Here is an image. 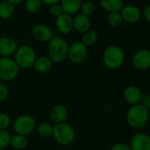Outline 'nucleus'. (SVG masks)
Segmentation results:
<instances>
[{
	"label": "nucleus",
	"mask_w": 150,
	"mask_h": 150,
	"mask_svg": "<svg viewBox=\"0 0 150 150\" xmlns=\"http://www.w3.org/2000/svg\"><path fill=\"white\" fill-rule=\"evenodd\" d=\"M69 43L61 36H54L48 42V57L52 63L60 64L67 59Z\"/></svg>",
	"instance_id": "1"
},
{
	"label": "nucleus",
	"mask_w": 150,
	"mask_h": 150,
	"mask_svg": "<svg viewBox=\"0 0 150 150\" xmlns=\"http://www.w3.org/2000/svg\"><path fill=\"white\" fill-rule=\"evenodd\" d=\"M125 120L130 127L141 129L149 121V110L141 104L130 106L125 113Z\"/></svg>",
	"instance_id": "2"
},
{
	"label": "nucleus",
	"mask_w": 150,
	"mask_h": 150,
	"mask_svg": "<svg viewBox=\"0 0 150 150\" xmlns=\"http://www.w3.org/2000/svg\"><path fill=\"white\" fill-rule=\"evenodd\" d=\"M125 61V50L117 45H110L103 52V63L110 70H117Z\"/></svg>",
	"instance_id": "3"
},
{
	"label": "nucleus",
	"mask_w": 150,
	"mask_h": 150,
	"mask_svg": "<svg viewBox=\"0 0 150 150\" xmlns=\"http://www.w3.org/2000/svg\"><path fill=\"white\" fill-rule=\"evenodd\" d=\"M52 137L58 145L66 146L73 143L76 133H75L74 128L70 124L63 122L53 125Z\"/></svg>",
	"instance_id": "4"
},
{
	"label": "nucleus",
	"mask_w": 150,
	"mask_h": 150,
	"mask_svg": "<svg viewBox=\"0 0 150 150\" xmlns=\"http://www.w3.org/2000/svg\"><path fill=\"white\" fill-rule=\"evenodd\" d=\"M13 57V59L20 69L24 70L33 68L35 61L37 57L36 52L34 48L26 44L18 47Z\"/></svg>",
	"instance_id": "5"
},
{
	"label": "nucleus",
	"mask_w": 150,
	"mask_h": 150,
	"mask_svg": "<svg viewBox=\"0 0 150 150\" xmlns=\"http://www.w3.org/2000/svg\"><path fill=\"white\" fill-rule=\"evenodd\" d=\"M20 67L13 57H0V81H13L19 76Z\"/></svg>",
	"instance_id": "6"
},
{
	"label": "nucleus",
	"mask_w": 150,
	"mask_h": 150,
	"mask_svg": "<svg viewBox=\"0 0 150 150\" xmlns=\"http://www.w3.org/2000/svg\"><path fill=\"white\" fill-rule=\"evenodd\" d=\"M13 128L15 134L23 136L30 135L36 128V123L35 118L28 114H22L18 116L13 122Z\"/></svg>",
	"instance_id": "7"
},
{
	"label": "nucleus",
	"mask_w": 150,
	"mask_h": 150,
	"mask_svg": "<svg viewBox=\"0 0 150 150\" xmlns=\"http://www.w3.org/2000/svg\"><path fill=\"white\" fill-rule=\"evenodd\" d=\"M88 47L84 45L81 42L76 41L73 42L71 44H69L68 50V57L67 58L73 64H81L88 57Z\"/></svg>",
	"instance_id": "8"
},
{
	"label": "nucleus",
	"mask_w": 150,
	"mask_h": 150,
	"mask_svg": "<svg viewBox=\"0 0 150 150\" xmlns=\"http://www.w3.org/2000/svg\"><path fill=\"white\" fill-rule=\"evenodd\" d=\"M133 67L139 71H146L150 68V50L147 49H139L132 57Z\"/></svg>",
	"instance_id": "9"
},
{
	"label": "nucleus",
	"mask_w": 150,
	"mask_h": 150,
	"mask_svg": "<svg viewBox=\"0 0 150 150\" xmlns=\"http://www.w3.org/2000/svg\"><path fill=\"white\" fill-rule=\"evenodd\" d=\"M32 35L36 41L47 43L54 37L52 29L48 25L43 23H38L33 27Z\"/></svg>",
	"instance_id": "10"
},
{
	"label": "nucleus",
	"mask_w": 150,
	"mask_h": 150,
	"mask_svg": "<svg viewBox=\"0 0 150 150\" xmlns=\"http://www.w3.org/2000/svg\"><path fill=\"white\" fill-rule=\"evenodd\" d=\"M129 145L132 150H150V135L144 132H138L132 135Z\"/></svg>",
	"instance_id": "11"
},
{
	"label": "nucleus",
	"mask_w": 150,
	"mask_h": 150,
	"mask_svg": "<svg viewBox=\"0 0 150 150\" xmlns=\"http://www.w3.org/2000/svg\"><path fill=\"white\" fill-rule=\"evenodd\" d=\"M17 42L10 36L0 37V57H12L18 49Z\"/></svg>",
	"instance_id": "12"
},
{
	"label": "nucleus",
	"mask_w": 150,
	"mask_h": 150,
	"mask_svg": "<svg viewBox=\"0 0 150 150\" xmlns=\"http://www.w3.org/2000/svg\"><path fill=\"white\" fill-rule=\"evenodd\" d=\"M123 96L125 101L128 104L132 106V105L140 104L143 97V93L138 86L129 85L124 89Z\"/></svg>",
	"instance_id": "13"
},
{
	"label": "nucleus",
	"mask_w": 150,
	"mask_h": 150,
	"mask_svg": "<svg viewBox=\"0 0 150 150\" xmlns=\"http://www.w3.org/2000/svg\"><path fill=\"white\" fill-rule=\"evenodd\" d=\"M119 13L122 16L123 21L129 24L136 23L141 18V11L139 9V7L133 5L124 6Z\"/></svg>",
	"instance_id": "14"
},
{
	"label": "nucleus",
	"mask_w": 150,
	"mask_h": 150,
	"mask_svg": "<svg viewBox=\"0 0 150 150\" xmlns=\"http://www.w3.org/2000/svg\"><path fill=\"white\" fill-rule=\"evenodd\" d=\"M68 109L64 104L62 103H57L55 104L49 114L50 121L52 125H57L60 124L63 122H65L67 117H68Z\"/></svg>",
	"instance_id": "15"
},
{
	"label": "nucleus",
	"mask_w": 150,
	"mask_h": 150,
	"mask_svg": "<svg viewBox=\"0 0 150 150\" xmlns=\"http://www.w3.org/2000/svg\"><path fill=\"white\" fill-rule=\"evenodd\" d=\"M55 26L57 31L63 35H67L73 30V20L72 17L66 13H62L56 18Z\"/></svg>",
	"instance_id": "16"
},
{
	"label": "nucleus",
	"mask_w": 150,
	"mask_h": 150,
	"mask_svg": "<svg viewBox=\"0 0 150 150\" xmlns=\"http://www.w3.org/2000/svg\"><path fill=\"white\" fill-rule=\"evenodd\" d=\"M73 20V29L78 33L84 34L85 32L88 31L91 27V21L89 17L82 14L81 13H78L75 14Z\"/></svg>",
	"instance_id": "17"
},
{
	"label": "nucleus",
	"mask_w": 150,
	"mask_h": 150,
	"mask_svg": "<svg viewBox=\"0 0 150 150\" xmlns=\"http://www.w3.org/2000/svg\"><path fill=\"white\" fill-rule=\"evenodd\" d=\"M59 4L62 6L64 13L71 16L77 14L80 12L82 0H60Z\"/></svg>",
	"instance_id": "18"
},
{
	"label": "nucleus",
	"mask_w": 150,
	"mask_h": 150,
	"mask_svg": "<svg viewBox=\"0 0 150 150\" xmlns=\"http://www.w3.org/2000/svg\"><path fill=\"white\" fill-rule=\"evenodd\" d=\"M52 61L49 58L48 56L37 57L33 68L39 73H47L52 68Z\"/></svg>",
	"instance_id": "19"
},
{
	"label": "nucleus",
	"mask_w": 150,
	"mask_h": 150,
	"mask_svg": "<svg viewBox=\"0 0 150 150\" xmlns=\"http://www.w3.org/2000/svg\"><path fill=\"white\" fill-rule=\"evenodd\" d=\"M101 7L109 12H120L125 6V0H99Z\"/></svg>",
	"instance_id": "20"
},
{
	"label": "nucleus",
	"mask_w": 150,
	"mask_h": 150,
	"mask_svg": "<svg viewBox=\"0 0 150 150\" xmlns=\"http://www.w3.org/2000/svg\"><path fill=\"white\" fill-rule=\"evenodd\" d=\"M28 145V139L27 136L14 134L11 136L10 146L16 150H23Z\"/></svg>",
	"instance_id": "21"
},
{
	"label": "nucleus",
	"mask_w": 150,
	"mask_h": 150,
	"mask_svg": "<svg viewBox=\"0 0 150 150\" xmlns=\"http://www.w3.org/2000/svg\"><path fill=\"white\" fill-rule=\"evenodd\" d=\"M14 14V6L10 4L7 0L0 2V19L9 20Z\"/></svg>",
	"instance_id": "22"
},
{
	"label": "nucleus",
	"mask_w": 150,
	"mask_h": 150,
	"mask_svg": "<svg viewBox=\"0 0 150 150\" xmlns=\"http://www.w3.org/2000/svg\"><path fill=\"white\" fill-rule=\"evenodd\" d=\"M37 133L42 138H50L52 137L53 125L50 122H42L36 126Z\"/></svg>",
	"instance_id": "23"
},
{
	"label": "nucleus",
	"mask_w": 150,
	"mask_h": 150,
	"mask_svg": "<svg viewBox=\"0 0 150 150\" xmlns=\"http://www.w3.org/2000/svg\"><path fill=\"white\" fill-rule=\"evenodd\" d=\"M97 41H98V34H97V32L95 31V30L89 29L88 31L82 34V37H81V42L84 45L88 47V46H92V45L96 44Z\"/></svg>",
	"instance_id": "24"
},
{
	"label": "nucleus",
	"mask_w": 150,
	"mask_h": 150,
	"mask_svg": "<svg viewBox=\"0 0 150 150\" xmlns=\"http://www.w3.org/2000/svg\"><path fill=\"white\" fill-rule=\"evenodd\" d=\"M107 21H108V24L111 28H119L122 25V23L124 22L119 12L109 13L108 17H107Z\"/></svg>",
	"instance_id": "25"
},
{
	"label": "nucleus",
	"mask_w": 150,
	"mask_h": 150,
	"mask_svg": "<svg viewBox=\"0 0 150 150\" xmlns=\"http://www.w3.org/2000/svg\"><path fill=\"white\" fill-rule=\"evenodd\" d=\"M42 4L41 0H26L25 8L29 13H36L40 11Z\"/></svg>",
	"instance_id": "26"
},
{
	"label": "nucleus",
	"mask_w": 150,
	"mask_h": 150,
	"mask_svg": "<svg viewBox=\"0 0 150 150\" xmlns=\"http://www.w3.org/2000/svg\"><path fill=\"white\" fill-rule=\"evenodd\" d=\"M80 11L82 14L89 17L92 14H94L96 11V6L92 1H90V0H87V1L82 2Z\"/></svg>",
	"instance_id": "27"
},
{
	"label": "nucleus",
	"mask_w": 150,
	"mask_h": 150,
	"mask_svg": "<svg viewBox=\"0 0 150 150\" xmlns=\"http://www.w3.org/2000/svg\"><path fill=\"white\" fill-rule=\"evenodd\" d=\"M11 136L7 130H0V150H4L10 146Z\"/></svg>",
	"instance_id": "28"
},
{
	"label": "nucleus",
	"mask_w": 150,
	"mask_h": 150,
	"mask_svg": "<svg viewBox=\"0 0 150 150\" xmlns=\"http://www.w3.org/2000/svg\"><path fill=\"white\" fill-rule=\"evenodd\" d=\"M12 125V118L9 114L0 112V130H7Z\"/></svg>",
	"instance_id": "29"
},
{
	"label": "nucleus",
	"mask_w": 150,
	"mask_h": 150,
	"mask_svg": "<svg viewBox=\"0 0 150 150\" xmlns=\"http://www.w3.org/2000/svg\"><path fill=\"white\" fill-rule=\"evenodd\" d=\"M49 13H50V14L52 17H55V18H57V17H58L59 15H61L62 13H64L63 9H62V6H61V5H60L59 3L50 6Z\"/></svg>",
	"instance_id": "30"
},
{
	"label": "nucleus",
	"mask_w": 150,
	"mask_h": 150,
	"mask_svg": "<svg viewBox=\"0 0 150 150\" xmlns=\"http://www.w3.org/2000/svg\"><path fill=\"white\" fill-rule=\"evenodd\" d=\"M9 96V88L2 81H0V103H3L7 100Z\"/></svg>",
	"instance_id": "31"
},
{
	"label": "nucleus",
	"mask_w": 150,
	"mask_h": 150,
	"mask_svg": "<svg viewBox=\"0 0 150 150\" xmlns=\"http://www.w3.org/2000/svg\"><path fill=\"white\" fill-rule=\"evenodd\" d=\"M110 150H132L131 149V146L129 144L127 143H125V142H117L115 143Z\"/></svg>",
	"instance_id": "32"
},
{
	"label": "nucleus",
	"mask_w": 150,
	"mask_h": 150,
	"mask_svg": "<svg viewBox=\"0 0 150 150\" xmlns=\"http://www.w3.org/2000/svg\"><path fill=\"white\" fill-rule=\"evenodd\" d=\"M140 104L142 106H144L146 109H147L148 110H150V94L143 95V97H142Z\"/></svg>",
	"instance_id": "33"
},
{
	"label": "nucleus",
	"mask_w": 150,
	"mask_h": 150,
	"mask_svg": "<svg viewBox=\"0 0 150 150\" xmlns=\"http://www.w3.org/2000/svg\"><path fill=\"white\" fill-rule=\"evenodd\" d=\"M141 15L144 17V19L150 23V5H147L142 11Z\"/></svg>",
	"instance_id": "34"
},
{
	"label": "nucleus",
	"mask_w": 150,
	"mask_h": 150,
	"mask_svg": "<svg viewBox=\"0 0 150 150\" xmlns=\"http://www.w3.org/2000/svg\"><path fill=\"white\" fill-rule=\"evenodd\" d=\"M42 3L45 4V5H48V6H51V5H54V4H57L60 2V0H41Z\"/></svg>",
	"instance_id": "35"
},
{
	"label": "nucleus",
	"mask_w": 150,
	"mask_h": 150,
	"mask_svg": "<svg viewBox=\"0 0 150 150\" xmlns=\"http://www.w3.org/2000/svg\"><path fill=\"white\" fill-rule=\"evenodd\" d=\"M7 1L10 3V4H12L13 6H18V5H20L23 0H7Z\"/></svg>",
	"instance_id": "36"
}]
</instances>
